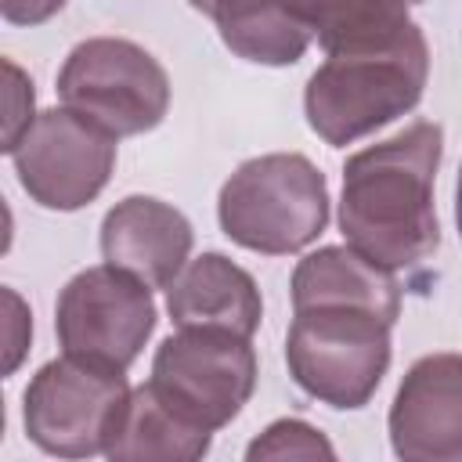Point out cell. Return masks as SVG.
<instances>
[{
  "label": "cell",
  "instance_id": "4fadbf2b",
  "mask_svg": "<svg viewBox=\"0 0 462 462\" xmlns=\"http://www.w3.org/2000/svg\"><path fill=\"white\" fill-rule=\"evenodd\" d=\"M170 318L180 328H227L253 336L260 325V292L253 278L220 253H206L170 282Z\"/></svg>",
  "mask_w": 462,
  "mask_h": 462
},
{
  "label": "cell",
  "instance_id": "2e32d148",
  "mask_svg": "<svg viewBox=\"0 0 462 462\" xmlns=\"http://www.w3.org/2000/svg\"><path fill=\"white\" fill-rule=\"evenodd\" d=\"M415 29L419 25L408 22V0H325L318 40L325 54L386 51Z\"/></svg>",
  "mask_w": 462,
  "mask_h": 462
},
{
  "label": "cell",
  "instance_id": "9a60e30c",
  "mask_svg": "<svg viewBox=\"0 0 462 462\" xmlns=\"http://www.w3.org/2000/svg\"><path fill=\"white\" fill-rule=\"evenodd\" d=\"M209 448V433L177 419L152 386L130 393L105 451L112 458H199Z\"/></svg>",
  "mask_w": 462,
  "mask_h": 462
},
{
  "label": "cell",
  "instance_id": "ac0fdd59",
  "mask_svg": "<svg viewBox=\"0 0 462 462\" xmlns=\"http://www.w3.org/2000/svg\"><path fill=\"white\" fill-rule=\"evenodd\" d=\"M7 72V123H4V152H14L32 126V83L18 72L14 61H4Z\"/></svg>",
  "mask_w": 462,
  "mask_h": 462
},
{
  "label": "cell",
  "instance_id": "44dd1931",
  "mask_svg": "<svg viewBox=\"0 0 462 462\" xmlns=\"http://www.w3.org/2000/svg\"><path fill=\"white\" fill-rule=\"evenodd\" d=\"M455 220H458V235H462V170H458V184H455Z\"/></svg>",
  "mask_w": 462,
  "mask_h": 462
},
{
  "label": "cell",
  "instance_id": "8992f818",
  "mask_svg": "<svg viewBox=\"0 0 462 462\" xmlns=\"http://www.w3.org/2000/svg\"><path fill=\"white\" fill-rule=\"evenodd\" d=\"M58 94L65 108L97 123L112 137L152 130L170 105V79L162 65L130 40H87L79 43L61 72Z\"/></svg>",
  "mask_w": 462,
  "mask_h": 462
},
{
  "label": "cell",
  "instance_id": "8fae6325",
  "mask_svg": "<svg viewBox=\"0 0 462 462\" xmlns=\"http://www.w3.org/2000/svg\"><path fill=\"white\" fill-rule=\"evenodd\" d=\"M191 249V224L159 199H123L101 224V253L108 263L137 274L152 289L170 285Z\"/></svg>",
  "mask_w": 462,
  "mask_h": 462
},
{
  "label": "cell",
  "instance_id": "7402d4cb",
  "mask_svg": "<svg viewBox=\"0 0 462 462\" xmlns=\"http://www.w3.org/2000/svg\"><path fill=\"white\" fill-rule=\"evenodd\" d=\"M408 4H422V0H408Z\"/></svg>",
  "mask_w": 462,
  "mask_h": 462
},
{
  "label": "cell",
  "instance_id": "d6986e66",
  "mask_svg": "<svg viewBox=\"0 0 462 462\" xmlns=\"http://www.w3.org/2000/svg\"><path fill=\"white\" fill-rule=\"evenodd\" d=\"M4 303H7V372H14L18 361H22V354H25V343H29L32 325H29V314H25L22 300L11 289H4Z\"/></svg>",
  "mask_w": 462,
  "mask_h": 462
},
{
  "label": "cell",
  "instance_id": "30bf717a",
  "mask_svg": "<svg viewBox=\"0 0 462 462\" xmlns=\"http://www.w3.org/2000/svg\"><path fill=\"white\" fill-rule=\"evenodd\" d=\"M401 458H462V357L430 354L415 361L390 411Z\"/></svg>",
  "mask_w": 462,
  "mask_h": 462
},
{
  "label": "cell",
  "instance_id": "5b68a950",
  "mask_svg": "<svg viewBox=\"0 0 462 462\" xmlns=\"http://www.w3.org/2000/svg\"><path fill=\"white\" fill-rule=\"evenodd\" d=\"M256 383V357L245 336L227 328H180L152 365V393L188 426L220 430L238 415Z\"/></svg>",
  "mask_w": 462,
  "mask_h": 462
},
{
  "label": "cell",
  "instance_id": "ba28073f",
  "mask_svg": "<svg viewBox=\"0 0 462 462\" xmlns=\"http://www.w3.org/2000/svg\"><path fill=\"white\" fill-rule=\"evenodd\" d=\"M148 289V282L116 263L76 274L58 296V339L65 354L126 372L155 328Z\"/></svg>",
  "mask_w": 462,
  "mask_h": 462
},
{
  "label": "cell",
  "instance_id": "277c9868",
  "mask_svg": "<svg viewBox=\"0 0 462 462\" xmlns=\"http://www.w3.org/2000/svg\"><path fill=\"white\" fill-rule=\"evenodd\" d=\"M285 357L310 397L332 408H361L390 365V321L361 307L296 310Z\"/></svg>",
  "mask_w": 462,
  "mask_h": 462
},
{
  "label": "cell",
  "instance_id": "6da1fadb",
  "mask_svg": "<svg viewBox=\"0 0 462 462\" xmlns=\"http://www.w3.org/2000/svg\"><path fill=\"white\" fill-rule=\"evenodd\" d=\"M444 134L419 119L397 137L357 152L343 170L339 227L365 260L393 271L415 267L440 245L433 177Z\"/></svg>",
  "mask_w": 462,
  "mask_h": 462
},
{
  "label": "cell",
  "instance_id": "7a4b0ae2",
  "mask_svg": "<svg viewBox=\"0 0 462 462\" xmlns=\"http://www.w3.org/2000/svg\"><path fill=\"white\" fill-rule=\"evenodd\" d=\"M426 72L430 51L419 29L386 51L328 54L307 83V119L328 144H350L404 116L422 97Z\"/></svg>",
  "mask_w": 462,
  "mask_h": 462
},
{
  "label": "cell",
  "instance_id": "e0dca14e",
  "mask_svg": "<svg viewBox=\"0 0 462 462\" xmlns=\"http://www.w3.org/2000/svg\"><path fill=\"white\" fill-rule=\"evenodd\" d=\"M249 458H332V444L307 422L282 419L249 444Z\"/></svg>",
  "mask_w": 462,
  "mask_h": 462
},
{
  "label": "cell",
  "instance_id": "5bb4252c",
  "mask_svg": "<svg viewBox=\"0 0 462 462\" xmlns=\"http://www.w3.org/2000/svg\"><path fill=\"white\" fill-rule=\"evenodd\" d=\"M292 303L307 307H361L393 325L401 314V289L386 267L365 260L357 249H318L300 260L292 274Z\"/></svg>",
  "mask_w": 462,
  "mask_h": 462
},
{
  "label": "cell",
  "instance_id": "9c48e42d",
  "mask_svg": "<svg viewBox=\"0 0 462 462\" xmlns=\"http://www.w3.org/2000/svg\"><path fill=\"white\" fill-rule=\"evenodd\" d=\"M22 188L47 209L87 206L112 173L116 137L72 108L36 116L22 144L11 152Z\"/></svg>",
  "mask_w": 462,
  "mask_h": 462
},
{
  "label": "cell",
  "instance_id": "7c38bea8",
  "mask_svg": "<svg viewBox=\"0 0 462 462\" xmlns=\"http://www.w3.org/2000/svg\"><path fill=\"white\" fill-rule=\"evenodd\" d=\"M245 61L292 65L318 32L325 0H188Z\"/></svg>",
  "mask_w": 462,
  "mask_h": 462
},
{
  "label": "cell",
  "instance_id": "52a82bcc",
  "mask_svg": "<svg viewBox=\"0 0 462 462\" xmlns=\"http://www.w3.org/2000/svg\"><path fill=\"white\" fill-rule=\"evenodd\" d=\"M130 401L119 368H105L65 354L36 372L25 390V430L51 455L105 451L123 408Z\"/></svg>",
  "mask_w": 462,
  "mask_h": 462
},
{
  "label": "cell",
  "instance_id": "ffe728a7",
  "mask_svg": "<svg viewBox=\"0 0 462 462\" xmlns=\"http://www.w3.org/2000/svg\"><path fill=\"white\" fill-rule=\"evenodd\" d=\"M65 0H0L4 7V18L14 22V25H36V22H47L54 11H61Z\"/></svg>",
  "mask_w": 462,
  "mask_h": 462
},
{
  "label": "cell",
  "instance_id": "3957f363",
  "mask_svg": "<svg viewBox=\"0 0 462 462\" xmlns=\"http://www.w3.org/2000/svg\"><path fill=\"white\" fill-rule=\"evenodd\" d=\"M224 235L253 253H296L328 224V188L303 155H260L242 162L220 188Z\"/></svg>",
  "mask_w": 462,
  "mask_h": 462
}]
</instances>
